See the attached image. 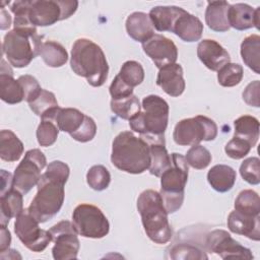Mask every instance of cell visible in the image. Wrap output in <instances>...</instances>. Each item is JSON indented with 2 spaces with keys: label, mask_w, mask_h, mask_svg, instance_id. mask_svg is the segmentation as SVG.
<instances>
[{
  "label": "cell",
  "mask_w": 260,
  "mask_h": 260,
  "mask_svg": "<svg viewBox=\"0 0 260 260\" xmlns=\"http://www.w3.org/2000/svg\"><path fill=\"white\" fill-rule=\"evenodd\" d=\"M197 56L199 60L210 70L218 71L225 64L231 62L228 51L216 41L205 39L197 46Z\"/></svg>",
  "instance_id": "16"
},
{
  "label": "cell",
  "mask_w": 260,
  "mask_h": 260,
  "mask_svg": "<svg viewBox=\"0 0 260 260\" xmlns=\"http://www.w3.org/2000/svg\"><path fill=\"white\" fill-rule=\"evenodd\" d=\"M18 81L20 82L23 88L24 101L27 102V104L32 100H35L43 89L39 84L38 80L31 75H28V74L21 75L18 77Z\"/></svg>",
  "instance_id": "45"
},
{
  "label": "cell",
  "mask_w": 260,
  "mask_h": 260,
  "mask_svg": "<svg viewBox=\"0 0 260 260\" xmlns=\"http://www.w3.org/2000/svg\"><path fill=\"white\" fill-rule=\"evenodd\" d=\"M137 209L146 236L152 242L161 245L171 241L173 231L159 192L151 189L143 191L137 199Z\"/></svg>",
  "instance_id": "5"
},
{
  "label": "cell",
  "mask_w": 260,
  "mask_h": 260,
  "mask_svg": "<svg viewBox=\"0 0 260 260\" xmlns=\"http://www.w3.org/2000/svg\"><path fill=\"white\" fill-rule=\"evenodd\" d=\"M241 177L251 185L260 183V160L258 157L252 156L246 158L240 166Z\"/></svg>",
  "instance_id": "42"
},
{
  "label": "cell",
  "mask_w": 260,
  "mask_h": 260,
  "mask_svg": "<svg viewBox=\"0 0 260 260\" xmlns=\"http://www.w3.org/2000/svg\"><path fill=\"white\" fill-rule=\"evenodd\" d=\"M43 43L36 26L13 28L4 36L2 52L10 65L22 68L40 55Z\"/></svg>",
  "instance_id": "6"
},
{
  "label": "cell",
  "mask_w": 260,
  "mask_h": 260,
  "mask_svg": "<svg viewBox=\"0 0 260 260\" xmlns=\"http://www.w3.org/2000/svg\"><path fill=\"white\" fill-rule=\"evenodd\" d=\"M230 3L226 1H209L205 10V22L214 31L223 32L230 29L228 10Z\"/></svg>",
  "instance_id": "23"
},
{
  "label": "cell",
  "mask_w": 260,
  "mask_h": 260,
  "mask_svg": "<svg viewBox=\"0 0 260 260\" xmlns=\"http://www.w3.org/2000/svg\"><path fill=\"white\" fill-rule=\"evenodd\" d=\"M118 76L123 82L134 88L139 85L144 79V70L140 63L134 60L126 61L118 73Z\"/></svg>",
  "instance_id": "36"
},
{
  "label": "cell",
  "mask_w": 260,
  "mask_h": 260,
  "mask_svg": "<svg viewBox=\"0 0 260 260\" xmlns=\"http://www.w3.org/2000/svg\"><path fill=\"white\" fill-rule=\"evenodd\" d=\"M260 7L254 9L246 3H236L230 5L228 19L230 26L238 30H245L251 27L259 29Z\"/></svg>",
  "instance_id": "18"
},
{
  "label": "cell",
  "mask_w": 260,
  "mask_h": 260,
  "mask_svg": "<svg viewBox=\"0 0 260 260\" xmlns=\"http://www.w3.org/2000/svg\"><path fill=\"white\" fill-rule=\"evenodd\" d=\"M22 193L12 188L0 196V219L2 225H7L12 217L23 210Z\"/></svg>",
  "instance_id": "26"
},
{
  "label": "cell",
  "mask_w": 260,
  "mask_h": 260,
  "mask_svg": "<svg viewBox=\"0 0 260 260\" xmlns=\"http://www.w3.org/2000/svg\"><path fill=\"white\" fill-rule=\"evenodd\" d=\"M45 154L38 148L29 149L16 167L13 174V188L25 195L32 187L38 185L41 179V172L46 167Z\"/></svg>",
  "instance_id": "11"
},
{
  "label": "cell",
  "mask_w": 260,
  "mask_h": 260,
  "mask_svg": "<svg viewBox=\"0 0 260 260\" xmlns=\"http://www.w3.org/2000/svg\"><path fill=\"white\" fill-rule=\"evenodd\" d=\"M0 98L9 105L18 104L24 100L23 88L18 79L13 78V72L4 59L1 60Z\"/></svg>",
  "instance_id": "20"
},
{
  "label": "cell",
  "mask_w": 260,
  "mask_h": 260,
  "mask_svg": "<svg viewBox=\"0 0 260 260\" xmlns=\"http://www.w3.org/2000/svg\"><path fill=\"white\" fill-rule=\"evenodd\" d=\"M6 226L7 225L1 224L0 228V253L8 250L11 243V235Z\"/></svg>",
  "instance_id": "48"
},
{
  "label": "cell",
  "mask_w": 260,
  "mask_h": 260,
  "mask_svg": "<svg viewBox=\"0 0 260 260\" xmlns=\"http://www.w3.org/2000/svg\"><path fill=\"white\" fill-rule=\"evenodd\" d=\"M40 55L46 65L53 68L63 66L68 60V53L65 48L55 41L44 42Z\"/></svg>",
  "instance_id": "33"
},
{
  "label": "cell",
  "mask_w": 260,
  "mask_h": 260,
  "mask_svg": "<svg viewBox=\"0 0 260 260\" xmlns=\"http://www.w3.org/2000/svg\"><path fill=\"white\" fill-rule=\"evenodd\" d=\"M70 65L73 72L84 77L93 87L102 86L109 73V65L102 48L91 40L81 38L71 49Z\"/></svg>",
  "instance_id": "2"
},
{
  "label": "cell",
  "mask_w": 260,
  "mask_h": 260,
  "mask_svg": "<svg viewBox=\"0 0 260 260\" xmlns=\"http://www.w3.org/2000/svg\"><path fill=\"white\" fill-rule=\"evenodd\" d=\"M172 32H174L184 42H196L199 41L202 37L203 23L197 16L185 10L177 18Z\"/></svg>",
  "instance_id": "21"
},
{
  "label": "cell",
  "mask_w": 260,
  "mask_h": 260,
  "mask_svg": "<svg viewBox=\"0 0 260 260\" xmlns=\"http://www.w3.org/2000/svg\"><path fill=\"white\" fill-rule=\"evenodd\" d=\"M185 11L178 6H155L149 11V18L153 27L158 31H171L177 18Z\"/></svg>",
  "instance_id": "24"
},
{
  "label": "cell",
  "mask_w": 260,
  "mask_h": 260,
  "mask_svg": "<svg viewBox=\"0 0 260 260\" xmlns=\"http://www.w3.org/2000/svg\"><path fill=\"white\" fill-rule=\"evenodd\" d=\"M111 161L122 172L141 174L150 166L149 144L131 131H122L114 138Z\"/></svg>",
  "instance_id": "3"
},
{
  "label": "cell",
  "mask_w": 260,
  "mask_h": 260,
  "mask_svg": "<svg viewBox=\"0 0 260 260\" xmlns=\"http://www.w3.org/2000/svg\"><path fill=\"white\" fill-rule=\"evenodd\" d=\"M84 114L74 108H60L54 118L60 131L69 134L77 131L83 123Z\"/></svg>",
  "instance_id": "30"
},
{
  "label": "cell",
  "mask_w": 260,
  "mask_h": 260,
  "mask_svg": "<svg viewBox=\"0 0 260 260\" xmlns=\"http://www.w3.org/2000/svg\"><path fill=\"white\" fill-rule=\"evenodd\" d=\"M185 158L187 164L193 169L203 170L209 166L212 156L207 148L200 144H197L192 145V147L187 151Z\"/></svg>",
  "instance_id": "40"
},
{
  "label": "cell",
  "mask_w": 260,
  "mask_h": 260,
  "mask_svg": "<svg viewBox=\"0 0 260 260\" xmlns=\"http://www.w3.org/2000/svg\"><path fill=\"white\" fill-rule=\"evenodd\" d=\"M59 128L54 120L42 119L41 123L37 129V139L41 146H51L53 145L58 137Z\"/></svg>",
  "instance_id": "39"
},
{
  "label": "cell",
  "mask_w": 260,
  "mask_h": 260,
  "mask_svg": "<svg viewBox=\"0 0 260 260\" xmlns=\"http://www.w3.org/2000/svg\"><path fill=\"white\" fill-rule=\"evenodd\" d=\"M78 2L72 0L29 1L27 17L35 26H48L69 18L77 9Z\"/></svg>",
  "instance_id": "9"
},
{
  "label": "cell",
  "mask_w": 260,
  "mask_h": 260,
  "mask_svg": "<svg viewBox=\"0 0 260 260\" xmlns=\"http://www.w3.org/2000/svg\"><path fill=\"white\" fill-rule=\"evenodd\" d=\"M149 152H150V166L148 168L149 173L155 177H160V175L171 166V155L162 142H150Z\"/></svg>",
  "instance_id": "32"
},
{
  "label": "cell",
  "mask_w": 260,
  "mask_h": 260,
  "mask_svg": "<svg viewBox=\"0 0 260 260\" xmlns=\"http://www.w3.org/2000/svg\"><path fill=\"white\" fill-rule=\"evenodd\" d=\"M142 111L129 120V126L147 143L165 141L169 105L160 96L149 94L142 100Z\"/></svg>",
  "instance_id": "4"
},
{
  "label": "cell",
  "mask_w": 260,
  "mask_h": 260,
  "mask_svg": "<svg viewBox=\"0 0 260 260\" xmlns=\"http://www.w3.org/2000/svg\"><path fill=\"white\" fill-rule=\"evenodd\" d=\"M217 130V125L212 119L198 115L179 121L174 128L173 138L178 145H197L201 141L214 140Z\"/></svg>",
  "instance_id": "8"
},
{
  "label": "cell",
  "mask_w": 260,
  "mask_h": 260,
  "mask_svg": "<svg viewBox=\"0 0 260 260\" xmlns=\"http://www.w3.org/2000/svg\"><path fill=\"white\" fill-rule=\"evenodd\" d=\"M110 94L112 96V100H117V99H123L127 98L131 94H133V88L127 85L125 82L121 80V78L118 76V74L115 76L113 79L110 88H109Z\"/></svg>",
  "instance_id": "46"
},
{
  "label": "cell",
  "mask_w": 260,
  "mask_h": 260,
  "mask_svg": "<svg viewBox=\"0 0 260 260\" xmlns=\"http://www.w3.org/2000/svg\"><path fill=\"white\" fill-rule=\"evenodd\" d=\"M241 56L244 63L255 73H260V37L250 35L241 44Z\"/></svg>",
  "instance_id": "29"
},
{
  "label": "cell",
  "mask_w": 260,
  "mask_h": 260,
  "mask_svg": "<svg viewBox=\"0 0 260 260\" xmlns=\"http://www.w3.org/2000/svg\"><path fill=\"white\" fill-rule=\"evenodd\" d=\"M0 16H1V29H6V28H9V26L11 25V17L9 15V13L5 10L4 6L2 5L1 6V13H0Z\"/></svg>",
  "instance_id": "50"
},
{
  "label": "cell",
  "mask_w": 260,
  "mask_h": 260,
  "mask_svg": "<svg viewBox=\"0 0 260 260\" xmlns=\"http://www.w3.org/2000/svg\"><path fill=\"white\" fill-rule=\"evenodd\" d=\"M171 259H208V256L198 247L190 244H177L170 248Z\"/></svg>",
  "instance_id": "41"
},
{
  "label": "cell",
  "mask_w": 260,
  "mask_h": 260,
  "mask_svg": "<svg viewBox=\"0 0 260 260\" xmlns=\"http://www.w3.org/2000/svg\"><path fill=\"white\" fill-rule=\"evenodd\" d=\"M126 31L134 41L143 44L154 35V27L148 14L133 12L126 19Z\"/></svg>",
  "instance_id": "22"
},
{
  "label": "cell",
  "mask_w": 260,
  "mask_h": 260,
  "mask_svg": "<svg viewBox=\"0 0 260 260\" xmlns=\"http://www.w3.org/2000/svg\"><path fill=\"white\" fill-rule=\"evenodd\" d=\"M69 174V167L61 160L50 162L46 172L42 174L37 185V194L27 207L40 223L53 218L60 211L65 197L64 186Z\"/></svg>",
  "instance_id": "1"
},
{
  "label": "cell",
  "mask_w": 260,
  "mask_h": 260,
  "mask_svg": "<svg viewBox=\"0 0 260 260\" xmlns=\"http://www.w3.org/2000/svg\"><path fill=\"white\" fill-rule=\"evenodd\" d=\"M259 89H260V83L259 80H255L250 82L246 88L243 91V100L244 102L251 106V107H260V101H259Z\"/></svg>",
  "instance_id": "47"
},
{
  "label": "cell",
  "mask_w": 260,
  "mask_h": 260,
  "mask_svg": "<svg viewBox=\"0 0 260 260\" xmlns=\"http://www.w3.org/2000/svg\"><path fill=\"white\" fill-rule=\"evenodd\" d=\"M237 179L236 171L228 165H215L207 173V181L217 192L230 191Z\"/></svg>",
  "instance_id": "25"
},
{
  "label": "cell",
  "mask_w": 260,
  "mask_h": 260,
  "mask_svg": "<svg viewBox=\"0 0 260 260\" xmlns=\"http://www.w3.org/2000/svg\"><path fill=\"white\" fill-rule=\"evenodd\" d=\"M72 223L76 232L84 237L101 239L109 234L110 223L103 211L88 203H81L72 213Z\"/></svg>",
  "instance_id": "10"
},
{
  "label": "cell",
  "mask_w": 260,
  "mask_h": 260,
  "mask_svg": "<svg viewBox=\"0 0 260 260\" xmlns=\"http://www.w3.org/2000/svg\"><path fill=\"white\" fill-rule=\"evenodd\" d=\"M236 137L247 140L254 147L259 138V121L250 115L239 117L234 122Z\"/></svg>",
  "instance_id": "31"
},
{
  "label": "cell",
  "mask_w": 260,
  "mask_h": 260,
  "mask_svg": "<svg viewBox=\"0 0 260 260\" xmlns=\"http://www.w3.org/2000/svg\"><path fill=\"white\" fill-rule=\"evenodd\" d=\"M252 145L245 139L234 136L224 146V151L231 158H244L251 150Z\"/></svg>",
  "instance_id": "43"
},
{
  "label": "cell",
  "mask_w": 260,
  "mask_h": 260,
  "mask_svg": "<svg viewBox=\"0 0 260 260\" xmlns=\"http://www.w3.org/2000/svg\"><path fill=\"white\" fill-rule=\"evenodd\" d=\"M235 210L247 215H260L259 195L251 189L241 191L235 200Z\"/></svg>",
  "instance_id": "35"
},
{
  "label": "cell",
  "mask_w": 260,
  "mask_h": 260,
  "mask_svg": "<svg viewBox=\"0 0 260 260\" xmlns=\"http://www.w3.org/2000/svg\"><path fill=\"white\" fill-rule=\"evenodd\" d=\"M228 228L232 233L254 241L260 240V215H247L233 210L228 216Z\"/></svg>",
  "instance_id": "19"
},
{
  "label": "cell",
  "mask_w": 260,
  "mask_h": 260,
  "mask_svg": "<svg viewBox=\"0 0 260 260\" xmlns=\"http://www.w3.org/2000/svg\"><path fill=\"white\" fill-rule=\"evenodd\" d=\"M49 232L52 236V241L55 243L52 248V254L55 260L77 258L80 242L73 223L68 220H62L53 225Z\"/></svg>",
  "instance_id": "13"
},
{
  "label": "cell",
  "mask_w": 260,
  "mask_h": 260,
  "mask_svg": "<svg viewBox=\"0 0 260 260\" xmlns=\"http://www.w3.org/2000/svg\"><path fill=\"white\" fill-rule=\"evenodd\" d=\"M156 84L170 96L181 95L186 87L182 66L174 63L160 68L157 73Z\"/></svg>",
  "instance_id": "17"
},
{
  "label": "cell",
  "mask_w": 260,
  "mask_h": 260,
  "mask_svg": "<svg viewBox=\"0 0 260 260\" xmlns=\"http://www.w3.org/2000/svg\"><path fill=\"white\" fill-rule=\"evenodd\" d=\"M188 171V164L185 156L177 152L172 153L171 166L160 175L159 192L169 214L176 212L183 204Z\"/></svg>",
  "instance_id": "7"
},
{
  "label": "cell",
  "mask_w": 260,
  "mask_h": 260,
  "mask_svg": "<svg viewBox=\"0 0 260 260\" xmlns=\"http://www.w3.org/2000/svg\"><path fill=\"white\" fill-rule=\"evenodd\" d=\"M15 218L14 232L19 241L32 252H43L52 241L50 232L40 228V222L27 208H24Z\"/></svg>",
  "instance_id": "12"
},
{
  "label": "cell",
  "mask_w": 260,
  "mask_h": 260,
  "mask_svg": "<svg viewBox=\"0 0 260 260\" xmlns=\"http://www.w3.org/2000/svg\"><path fill=\"white\" fill-rule=\"evenodd\" d=\"M142 49L158 69L176 63L178 58L177 46L162 35L154 34L142 44Z\"/></svg>",
  "instance_id": "15"
},
{
  "label": "cell",
  "mask_w": 260,
  "mask_h": 260,
  "mask_svg": "<svg viewBox=\"0 0 260 260\" xmlns=\"http://www.w3.org/2000/svg\"><path fill=\"white\" fill-rule=\"evenodd\" d=\"M96 134V125L95 122L93 121V119L89 116H84V120L82 125L80 126V128L71 133L70 136L79 142H88L90 140L93 139V137Z\"/></svg>",
  "instance_id": "44"
},
{
  "label": "cell",
  "mask_w": 260,
  "mask_h": 260,
  "mask_svg": "<svg viewBox=\"0 0 260 260\" xmlns=\"http://www.w3.org/2000/svg\"><path fill=\"white\" fill-rule=\"evenodd\" d=\"M30 110L41 119L54 120L58 110L60 109L56 96L53 92L42 89L39 95L28 103Z\"/></svg>",
  "instance_id": "28"
},
{
  "label": "cell",
  "mask_w": 260,
  "mask_h": 260,
  "mask_svg": "<svg viewBox=\"0 0 260 260\" xmlns=\"http://www.w3.org/2000/svg\"><path fill=\"white\" fill-rule=\"evenodd\" d=\"M110 106L114 114L128 121L141 111L139 100L135 94H131L123 99L111 100Z\"/></svg>",
  "instance_id": "34"
},
{
  "label": "cell",
  "mask_w": 260,
  "mask_h": 260,
  "mask_svg": "<svg viewBox=\"0 0 260 260\" xmlns=\"http://www.w3.org/2000/svg\"><path fill=\"white\" fill-rule=\"evenodd\" d=\"M13 188V176L6 172L5 170H1V194Z\"/></svg>",
  "instance_id": "49"
},
{
  "label": "cell",
  "mask_w": 260,
  "mask_h": 260,
  "mask_svg": "<svg viewBox=\"0 0 260 260\" xmlns=\"http://www.w3.org/2000/svg\"><path fill=\"white\" fill-rule=\"evenodd\" d=\"M206 249L219 255L222 259H247L254 258L250 249L242 246L223 230H214L209 233L205 241Z\"/></svg>",
  "instance_id": "14"
},
{
  "label": "cell",
  "mask_w": 260,
  "mask_h": 260,
  "mask_svg": "<svg viewBox=\"0 0 260 260\" xmlns=\"http://www.w3.org/2000/svg\"><path fill=\"white\" fill-rule=\"evenodd\" d=\"M244 76L243 67L238 63H228L217 71V80L221 86L233 87L238 85Z\"/></svg>",
  "instance_id": "37"
},
{
  "label": "cell",
  "mask_w": 260,
  "mask_h": 260,
  "mask_svg": "<svg viewBox=\"0 0 260 260\" xmlns=\"http://www.w3.org/2000/svg\"><path fill=\"white\" fill-rule=\"evenodd\" d=\"M23 153V143L11 130L0 132V157L2 160L12 162L20 158Z\"/></svg>",
  "instance_id": "27"
},
{
  "label": "cell",
  "mask_w": 260,
  "mask_h": 260,
  "mask_svg": "<svg viewBox=\"0 0 260 260\" xmlns=\"http://www.w3.org/2000/svg\"><path fill=\"white\" fill-rule=\"evenodd\" d=\"M86 182L91 189L95 191H103L109 187L111 175L106 167L95 165L87 171Z\"/></svg>",
  "instance_id": "38"
}]
</instances>
